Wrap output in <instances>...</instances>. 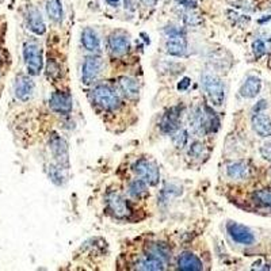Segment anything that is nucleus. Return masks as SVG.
Listing matches in <instances>:
<instances>
[{
	"instance_id": "nucleus-34",
	"label": "nucleus",
	"mask_w": 271,
	"mask_h": 271,
	"mask_svg": "<svg viewBox=\"0 0 271 271\" xmlns=\"http://www.w3.org/2000/svg\"><path fill=\"white\" fill-rule=\"evenodd\" d=\"M190 83H191V80L188 79V78H183V79L181 80V83L178 84V90H181V91L187 90L188 86H190Z\"/></svg>"
},
{
	"instance_id": "nucleus-20",
	"label": "nucleus",
	"mask_w": 271,
	"mask_h": 271,
	"mask_svg": "<svg viewBox=\"0 0 271 271\" xmlns=\"http://www.w3.org/2000/svg\"><path fill=\"white\" fill-rule=\"evenodd\" d=\"M227 174L228 177L232 178V179L242 181V179H246V178L250 175V167H248V164L244 162L231 163V164H228Z\"/></svg>"
},
{
	"instance_id": "nucleus-3",
	"label": "nucleus",
	"mask_w": 271,
	"mask_h": 271,
	"mask_svg": "<svg viewBox=\"0 0 271 271\" xmlns=\"http://www.w3.org/2000/svg\"><path fill=\"white\" fill-rule=\"evenodd\" d=\"M91 95H92L95 103L104 110H114V108L119 107V104H121V99L118 95L114 92L113 89H110L108 86H104V84H99L94 87Z\"/></svg>"
},
{
	"instance_id": "nucleus-8",
	"label": "nucleus",
	"mask_w": 271,
	"mask_h": 271,
	"mask_svg": "<svg viewBox=\"0 0 271 271\" xmlns=\"http://www.w3.org/2000/svg\"><path fill=\"white\" fill-rule=\"evenodd\" d=\"M103 63L99 57H87L84 60L83 67H82V80L83 83L91 84L98 79L99 75L102 72Z\"/></svg>"
},
{
	"instance_id": "nucleus-21",
	"label": "nucleus",
	"mask_w": 271,
	"mask_h": 271,
	"mask_svg": "<svg viewBox=\"0 0 271 271\" xmlns=\"http://www.w3.org/2000/svg\"><path fill=\"white\" fill-rule=\"evenodd\" d=\"M148 257L158 258L166 263L171 258V250L164 243H152L148 248Z\"/></svg>"
},
{
	"instance_id": "nucleus-13",
	"label": "nucleus",
	"mask_w": 271,
	"mask_h": 271,
	"mask_svg": "<svg viewBox=\"0 0 271 271\" xmlns=\"http://www.w3.org/2000/svg\"><path fill=\"white\" fill-rule=\"evenodd\" d=\"M26 22H27V27L34 34L42 35L46 31V25L42 19V15L34 7H29L26 11Z\"/></svg>"
},
{
	"instance_id": "nucleus-2",
	"label": "nucleus",
	"mask_w": 271,
	"mask_h": 271,
	"mask_svg": "<svg viewBox=\"0 0 271 271\" xmlns=\"http://www.w3.org/2000/svg\"><path fill=\"white\" fill-rule=\"evenodd\" d=\"M168 40L166 42V49L171 56L182 57L187 52V42L184 38V30L179 27H167L166 29Z\"/></svg>"
},
{
	"instance_id": "nucleus-9",
	"label": "nucleus",
	"mask_w": 271,
	"mask_h": 271,
	"mask_svg": "<svg viewBox=\"0 0 271 271\" xmlns=\"http://www.w3.org/2000/svg\"><path fill=\"white\" fill-rule=\"evenodd\" d=\"M50 108L59 114H69L72 111L74 107V102H72V96L68 92H61V91H56L52 94L49 99Z\"/></svg>"
},
{
	"instance_id": "nucleus-26",
	"label": "nucleus",
	"mask_w": 271,
	"mask_h": 271,
	"mask_svg": "<svg viewBox=\"0 0 271 271\" xmlns=\"http://www.w3.org/2000/svg\"><path fill=\"white\" fill-rule=\"evenodd\" d=\"M49 178L52 182L56 184H61L64 182V174H63V166L60 164H52L49 167Z\"/></svg>"
},
{
	"instance_id": "nucleus-14",
	"label": "nucleus",
	"mask_w": 271,
	"mask_h": 271,
	"mask_svg": "<svg viewBox=\"0 0 271 271\" xmlns=\"http://www.w3.org/2000/svg\"><path fill=\"white\" fill-rule=\"evenodd\" d=\"M108 48L115 56H123L130 50V40L122 33H114L108 38Z\"/></svg>"
},
{
	"instance_id": "nucleus-4",
	"label": "nucleus",
	"mask_w": 271,
	"mask_h": 271,
	"mask_svg": "<svg viewBox=\"0 0 271 271\" xmlns=\"http://www.w3.org/2000/svg\"><path fill=\"white\" fill-rule=\"evenodd\" d=\"M202 86L205 92H206L207 98L212 102L214 106H221L225 99V89L224 84L217 76L214 75H203L202 78Z\"/></svg>"
},
{
	"instance_id": "nucleus-32",
	"label": "nucleus",
	"mask_w": 271,
	"mask_h": 271,
	"mask_svg": "<svg viewBox=\"0 0 271 271\" xmlns=\"http://www.w3.org/2000/svg\"><path fill=\"white\" fill-rule=\"evenodd\" d=\"M177 1L186 8H195L198 5L197 0H177Z\"/></svg>"
},
{
	"instance_id": "nucleus-16",
	"label": "nucleus",
	"mask_w": 271,
	"mask_h": 271,
	"mask_svg": "<svg viewBox=\"0 0 271 271\" xmlns=\"http://www.w3.org/2000/svg\"><path fill=\"white\" fill-rule=\"evenodd\" d=\"M178 269L186 271H201L203 269V265L201 259L192 252H183L182 255L178 258Z\"/></svg>"
},
{
	"instance_id": "nucleus-15",
	"label": "nucleus",
	"mask_w": 271,
	"mask_h": 271,
	"mask_svg": "<svg viewBox=\"0 0 271 271\" xmlns=\"http://www.w3.org/2000/svg\"><path fill=\"white\" fill-rule=\"evenodd\" d=\"M252 129L261 137H271V118L265 113H254L251 118Z\"/></svg>"
},
{
	"instance_id": "nucleus-6",
	"label": "nucleus",
	"mask_w": 271,
	"mask_h": 271,
	"mask_svg": "<svg viewBox=\"0 0 271 271\" xmlns=\"http://www.w3.org/2000/svg\"><path fill=\"white\" fill-rule=\"evenodd\" d=\"M228 235L231 239L237 244H243V246H252L255 243V235L252 233L250 228L246 225L237 224V222H228L227 224Z\"/></svg>"
},
{
	"instance_id": "nucleus-10",
	"label": "nucleus",
	"mask_w": 271,
	"mask_h": 271,
	"mask_svg": "<svg viewBox=\"0 0 271 271\" xmlns=\"http://www.w3.org/2000/svg\"><path fill=\"white\" fill-rule=\"evenodd\" d=\"M49 147L54 159L57 160V164L63 167L67 166L68 164V145L65 143L64 138H61L57 134H53L49 140Z\"/></svg>"
},
{
	"instance_id": "nucleus-1",
	"label": "nucleus",
	"mask_w": 271,
	"mask_h": 271,
	"mask_svg": "<svg viewBox=\"0 0 271 271\" xmlns=\"http://www.w3.org/2000/svg\"><path fill=\"white\" fill-rule=\"evenodd\" d=\"M23 60H25L26 69L31 76H38L44 67L42 59V49L35 42H26L23 45Z\"/></svg>"
},
{
	"instance_id": "nucleus-37",
	"label": "nucleus",
	"mask_w": 271,
	"mask_h": 271,
	"mask_svg": "<svg viewBox=\"0 0 271 271\" xmlns=\"http://www.w3.org/2000/svg\"><path fill=\"white\" fill-rule=\"evenodd\" d=\"M143 3L147 5H153L156 3V0H143Z\"/></svg>"
},
{
	"instance_id": "nucleus-31",
	"label": "nucleus",
	"mask_w": 271,
	"mask_h": 271,
	"mask_svg": "<svg viewBox=\"0 0 271 271\" xmlns=\"http://www.w3.org/2000/svg\"><path fill=\"white\" fill-rule=\"evenodd\" d=\"M261 155H262V158L265 159V160L271 163V143H267L265 144V145H262Z\"/></svg>"
},
{
	"instance_id": "nucleus-30",
	"label": "nucleus",
	"mask_w": 271,
	"mask_h": 271,
	"mask_svg": "<svg viewBox=\"0 0 271 271\" xmlns=\"http://www.w3.org/2000/svg\"><path fill=\"white\" fill-rule=\"evenodd\" d=\"M48 75H49V78H56L60 75V67L54 60H49V63H48Z\"/></svg>"
},
{
	"instance_id": "nucleus-29",
	"label": "nucleus",
	"mask_w": 271,
	"mask_h": 271,
	"mask_svg": "<svg viewBox=\"0 0 271 271\" xmlns=\"http://www.w3.org/2000/svg\"><path fill=\"white\" fill-rule=\"evenodd\" d=\"M252 50H254V54L257 57H262L263 54L266 53V45L262 40H257L252 44Z\"/></svg>"
},
{
	"instance_id": "nucleus-33",
	"label": "nucleus",
	"mask_w": 271,
	"mask_h": 271,
	"mask_svg": "<svg viewBox=\"0 0 271 271\" xmlns=\"http://www.w3.org/2000/svg\"><path fill=\"white\" fill-rule=\"evenodd\" d=\"M184 22H186L187 25L195 26V25H198V23H199V19H198L195 15L186 14V15H184Z\"/></svg>"
},
{
	"instance_id": "nucleus-5",
	"label": "nucleus",
	"mask_w": 271,
	"mask_h": 271,
	"mask_svg": "<svg viewBox=\"0 0 271 271\" xmlns=\"http://www.w3.org/2000/svg\"><path fill=\"white\" fill-rule=\"evenodd\" d=\"M133 173L143 179L147 184L155 186L158 184L159 178H160V171L159 167L153 162L148 159H140L133 164Z\"/></svg>"
},
{
	"instance_id": "nucleus-17",
	"label": "nucleus",
	"mask_w": 271,
	"mask_h": 271,
	"mask_svg": "<svg viewBox=\"0 0 271 271\" xmlns=\"http://www.w3.org/2000/svg\"><path fill=\"white\" fill-rule=\"evenodd\" d=\"M262 89V80L258 78V76H248L246 79V82L243 83V86L240 87V95L243 98L251 99L255 98L259 92H261Z\"/></svg>"
},
{
	"instance_id": "nucleus-25",
	"label": "nucleus",
	"mask_w": 271,
	"mask_h": 271,
	"mask_svg": "<svg viewBox=\"0 0 271 271\" xmlns=\"http://www.w3.org/2000/svg\"><path fill=\"white\" fill-rule=\"evenodd\" d=\"M252 199L254 202L258 203L262 207H269L271 209V190L270 188H262L257 190L252 194Z\"/></svg>"
},
{
	"instance_id": "nucleus-27",
	"label": "nucleus",
	"mask_w": 271,
	"mask_h": 271,
	"mask_svg": "<svg viewBox=\"0 0 271 271\" xmlns=\"http://www.w3.org/2000/svg\"><path fill=\"white\" fill-rule=\"evenodd\" d=\"M175 136H174V143L177 145L178 148H183L186 143H187V132L186 130H183V129H178L177 132H174Z\"/></svg>"
},
{
	"instance_id": "nucleus-22",
	"label": "nucleus",
	"mask_w": 271,
	"mask_h": 271,
	"mask_svg": "<svg viewBox=\"0 0 271 271\" xmlns=\"http://www.w3.org/2000/svg\"><path fill=\"white\" fill-rule=\"evenodd\" d=\"M164 262L158 259V258L148 257L144 258V259H140V261L136 263V269L137 270H148V271H159V270H164Z\"/></svg>"
},
{
	"instance_id": "nucleus-19",
	"label": "nucleus",
	"mask_w": 271,
	"mask_h": 271,
	"mask_svg": "<svg viewBox=\"0 0 271 271\" xmlns=\"http://www.w3.org/2000/svg\"><path fill=\"white\" fill-rule=\"evenodd\" d=\"M82 44L89 52H92V53L100 52V40L98 38V34L91 27H86L82 31Z\"/></svg>"
},
{
	"instance_id": "nucleus-23",
	"label": "nucleus",
	"mask_w": 271,
	"mask_h": 271,
	"mask_svg": "<svg viewBox=\"0 0 271 271\" xmlns=\"http://www.w3.org/2000/svg\"><path fill=\"white\" fill-rule=\"evenodd\" d=\"M46 12H48V16L53 22H56V23L61 22L63 16H64L61 0H48L46 1Z\"/></svg>"
},
{
	"instance_id": "nucleus-24",
	"label": "nucleus",
	"mask_w": 271,
	"mask_h": 271,
	"mask_svg": "<svg viewBox=\"0 0 271 271\" xmlns=\"http://www.w3.org/2000/svg\"><path fill=\"white\" fill-rule=\"evenodd\" d=\"M129 194L133 198H143L148 195V184L143 179H136L129 184Z\"/></svg>"
},
{
	"instance_id": "nucleus-11",
	"label": "nucleus",
	"mask_w": 271,
	"mask_h": 271,
	"mask_svg": "<svg viewBox=\"0 0 271 271\" xmlns=\"http://www.w3.org/2000/svg\"><path fill=\"white\" fill-rule=\"evenodd\" d=\"M181 113H182V107L181 106H174L170 110H167V113L163 115L162 122H160V129L164 133L171 134L179 129Z\"/></svg>"
},
{
	"instance_id": "nucleus-7",
	"label": "nucleus",
	"mask_w": 271,
	"mask_h": 271,
	"mask_svg": "<svg viewBox=\"0 0 271 271\" xmlns=\"http://www.w3.org/2000/svg\"><path fill=\"white\" fill-rule=\"evenodd\" d=\"M107 210L113 214L115 218H129L132 214V207L129 202L122 198L119 194H110L107 197Z\"/></svg>"
},
{
	"instance_id": "nucleus-18",
	"label": "nucleus",
	"mask_w": 271,
	"mask_h": 271,
	"mask_svg": "<svg viewBox=\"0 0 271 271\" xmlns=\"http://www.w3.org/2000/svg\"><path fill=\"white\" fill-rule=\"evenodd\" d=\"M118 89L126 98L134 99L137 98L138 92H140V86H138L137 80L129 76H122L118 79Z\"/></svg>"
},
{
	"instance_id": "nucleus-28",
	"label": "nucleus",
	"mask_w": 271,
	"mask_h": 271,
	"mask_svg": "<svg viewBox=\"0 0 271 271\" xmlns=\"http://www.w3.org/2000/svg\"><path fill=\"white\" fill-rule=\"evenodd\" d=\"M203 152H205V147L201 143H198V141L192 143L190 149H188V153H190V156H192V158H201Z\"/></svg>"
},
{
	"instance_id": "nucleus-35",
	"label": "nucleus",
	"mask_w": 271,
	"mask_h": 271,
	"mask_svg": "<svg viewBox=\"0 0 271 271\" xmlns=\"http://www.w3.org/2000/svg\"><path fill=\"white\" fill-rule=\"evenodd\" d=\"M267 107V102L266 100H261L258 102V104L254 107V113H261L262 110H265Z\"/></svg>"
},
{
	"instance_id": "nucleus-12",
	"label": "nucleus",
	"mask_w": 271,
	"mask_h": 271,
	"mask_svg": "<svg viewBox=\"0 0 271 271\" xmlns=\"http://www.w3.org/2000/svg\"><path fill=\"white\" fill-rule=\"evenodd\" d=\"M14 92L15 96L22 100V102H26L31 98V95L34 92V82L30 79L29 76H25V75H20L15 79L14 84Z\"/></svg>"
},
{
	"instance_id": "nucleus-36",
	"label": "nucleus",
	"mask_w": 271,
	"mask_h": 271,
	"mask_svg": "<svg viewBox=\"0 0 271 271\" xmlns=\"http://www.w3.org/2000/svg\"><path fill=\"white\" fill-rule=\"evenodd\" d=\"M108 4L113 5V7H117V5L119 4V0H106Z\"/></svg>"
}]
</instances>
